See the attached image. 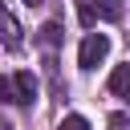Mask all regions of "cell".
Segmentation results:
<instances>
[{"mask_svg":"<svg viewBox=\"0 0 130 130\" xmlns=\"http://www.w3.org/2000/svg\"><path fill=\"white\" fill-rule=\"evenodd\" d=\"M20 41H24V37H20L16 16H12V12L0 4V45H4V49H20Z\"/></svg>","mask_w":130,"mask_h":130,"instance_id":"277c9868","label":"cell"},{"mask_svg":"<svg viewBox=\"0 0 130 130\" xmlns=\"http://www.w3.org/2000/svg\"><path fill=\"white\" fill-rule=\"evenodd\" d=\"M57 130H89V122H85V118H81V114H65V118H61V126H57Z\"/></svg>","mask_w":130,"mask_h":130,"instance_id":"8992f818","label":"cell"},{"mask_svg":"<svg viewBox=\"0 0 130 130\" xmlns=\"http://www.w3.org/2000/svg\"><path fill=\"white\" fill-rule=\"evenodd\" d=\"M37 98V77L28 69L12 73V77H0V102H12V106H28Z\"/></svg>","mask_w":130,"mask_h":130,"instance_id":"6da1fadb","label":"cell"},{"mask_svg":"<svg viewBox=\"0 0 130 130\" xmlns=\"http://www.w3.org/2000/svg\"><path fill=\"white\" fill-rule=\"evenodd\" d=\"M77 12H81V24L118 20V16H122V0H77Z\"/></svg>","mask_w":130,"mask_h":130,"instance_id":"3957f363","label":"cell"},{"mask_svg":"<svg viewBox=\"0 0 130 130\" xmlns=\"http://www.w3.org/2000/svg\"><path fill=\"white\" fill-rule=\"evenodd\" d=\"M57 41H61V24H53V20H49V24L41 28V45H57Z\"/></svg>","mask_w":130,"mask_h":130,"instance_id":"52a82bcc","label":"cell"},{"mask_svg":"<svg viewBox=\"0 0 130 130\" xmlns=\"http://www.w3.org/2000/svg\"><path fill=\"white\" fill-rule=\"evenodd\" d=\"M110 53V37L106 32H85L81 37V49H77V65L81 69H98Z\"/></svg>","mask_w":130,"mask_h":130,"instance_id":"7a4b0ae2","label":"cell"},{"mask_svg":"<svg viewBox=\"0 0 130 130\" xmlns=\"http://www.w3.org/2000/svg\"><path fill=\"white\" fill-rule=\"evenodd\" d=\"M24 4H28V8H41V4H45V0H24Z\"/></svg>","mask_w":130,"mask_h":130,"instance_id":"ba28073f","label":"cell"},{"mask_svg":"<svg viewBox=\"0 0 130 130\" xmlns=\"http://www.w3.org/2000/svg\"><path fill=\"white\" fill-rule=\"evenodd\" d=\"M110 93L130 98V61H126V65H118V69L110 73Z\"/></svg>","mask_w":130,"mask_h":130,"instance_id":"5b68a950","label":"cell"}]
</instances>
